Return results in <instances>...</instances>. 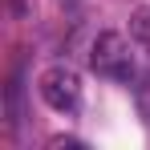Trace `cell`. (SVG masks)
Masks as SVG:
<instances>
[{"instance_id":"7a4b0ae2","label":"cell","mask_w":150,"mask_h":150,"mask_svg":"<svg viewBox=\"0 0 150 150\" xmlns=\"http://www.w3.org/2000/svg\"><path fill=\"white\" fill-rule=\"evenodd\" d=\"M41 98L49 110L57 114H73L77 101H81V81H77L73 69H65V65H53L41 73Z\"/></svg>"},{"instance_id":"6da1fadb","label":"cell","mask_w":150,"mask_h":150,"mask_svg":"<svg viewBox=\"0 0 150 150\" xmlns=\"http://www.w3.org/2000/svg\"><path fill=\"white\" fill-rule=\"evenodd\" d=\"M89 69L98 77H110V81H122L130 85L138 69H134V53L126 45L122 33H98L93 37V45H89Z\"/></svg>"},{"instance_id":"3957f363","label":"cell","mask_w":150,"mask_h":150,"mask_svg":"<svg viewBox=\"0 0 150 150\" xmlns=\"http://www.w3.org/2000/svg\"><path fill=\"white\" fill-rule=\"evenodd\" d=\"M130 37L142 45V53L150 57V8H134L130 12Z\"/></svg>"}]
</instances>
